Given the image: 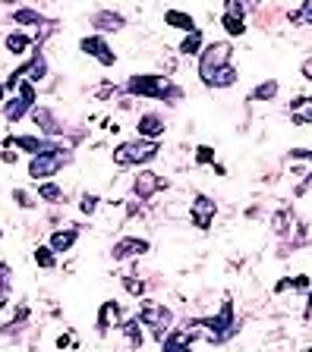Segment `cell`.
Returning <instances> with one entry per match:
<instances>
[{"label": "cell", "instance_id": "22", "mask_svg": "<svg viewBox=\"0 0 312 352\" xmlns=\"http://www.w3.org/2000/svg\"><path fill=\"white\" fill-rule=\"evenodd\" d=\"M293 208L290 205H284V208H278L275 214H271V230H275V236H290L293 233Z\"/></svg>", "mask_w": 312, "mask_h": 352}, {"label": "cell", "instance_id": "23", "mask_svg": "<svg viewBox=\"0 0 312 352\" xmlns=\"http://www.w3.org/2000/svg\"><path fill=\"white\" fill-rule=\"evenodd\" d=\"M278 91H281V82L278 79H262L259 85L249 91V101L253 104H265V101H275Z\"/></svg>", "mask_w": 312, "mask_h": 352}, {"label": "cell", "instance_id": "42", "mask_svg": "<svg viewBox=\"0 0 312 352\" xmlns=\"http://www.w3.org/2000/svg\"><path fill=\"white\" fill-rule=\"evenodd\" d=\"M300 73H303V79H306V82H312V57H306V60H303Z\"/></svg>", "mask_w": 312, "mask_h": 352}, {"label": "cell", "instance_id": "1", "mask_svg": "<svg viewBox=\"0 0 312 352\" xmlns=\"http://www.w3.org/2000/svg\"><path fill=\"white\" fill-rule=\"evenodd\" d=\"M123 91L133 98H149V101H161V104H177L183 101V88L161 73H136L127 79Z\"/></svg>", "mask_w": 312, "mask_h": 352}, {"label": "cell", "instance_id": "41", "mask_svg": "<svg viewBox=\"0 0 312 352\" xmlns=\"http://www.w3.org/2000/svg\"><path fill=\"white\" fill-rule=\"evenodd\" d=\"M287 289H293V277H284L275 283V293H287Z\"/></svg>", "mask_w": 312, "mask_h": 352}, {"label": "cell", "instance_id": "36", "mask_svg": "<svg viewBox=\"0 0 312 352\" xmlns=\"http://www.w3.org/2000/svg\"><path fill=\"white\" fill-rule=\"evenodd\" d=\"M98 205H101V198L92 195V192H82V201H79L82 214H95V211H98Z\"/></svg>", "mask_w": 312, "mask_h": 352}, {"label": "cell", "instance_id": "30", "mask_svg": "<svg viewBox=\"0 0 312 352\" xmlns=\"http://www.w3.org/2000/svg\"><path fill=\"white\" fill-rule=\"evenodd\" d=\"M120 283H123L127 296H133V299H142V296H145V280H142L139 274H127V277H120Z\"/></svg>", "mask_w": 312, "mask_h": 352}, {"label": "cell", "instance_id": "43", "mask_svg": "<svg viewBox=\"0 0 312 352\" xmlns=\"http://www.w3.org/2000/svg\"><path fill=\"white\" fill-rule=\"evenodd\" d=\"M312 315V289L306 293V308H303V318H309Z\"/></svg>", "mask_w": 312, "mask_h": 352}, {"label": "cell", "instance_id": "45", "mask_svg": "<svg viewBox=\"0 0 312 352\" xmlns=\"http://www.w3.org/2000/svg\"><path fill=\"white\" fill-rule=\"evenodd\" d=\"M7 101V85H3V82H0V104Z\"/></svg>", "mask_w": 312, "mask_h": 352}, {"label": "cell", "instance_id": "47", "mask_svg": "<svg viewBox=\"0 0 312 352\" xmlns=\"http://www.w3.org/2000/svg\"><path fill=\"white\" fill-rule=\"evenodd\" d=\"M0 239H3V227H0Z\"/></svg>", "mask_w": 312, "mask_h": 352}, {"label": "cell", "instance_id": "35", "mask_svg": "<svg viewBox=\"0 0 312 352\" xmlns=\"http://www.w3.org/2000/svg\"><path fill=\"white\" fill-rule=\"evenodd\" d=\"M287 19L293 22V25H312V0H303V7L293 10Z\"/></svg>", "mask_w": 312, "mask_h": 352}, {"label": "cell", "instance_id": "3", "mask_svg": "<svg viewBox=\"0 0 312 352\" xmlns=\"http://www.w3.org/2000/svg\"><path fill=\"white\" fill-rule=\"evenodd\" d=\"M227 66H233V47H231V41H208L205 51L199 54L196 76H199V82L205 88H211L215 76L221 73V69H227Z\"/></svg>", "mask_w": 312, "mask_h": 352}, {"label": "cell", "instance_id": "13", "mask_svg": "<svg viewBox=\"0 0 312 352\" xmlns=\"http://www.w3.org/2000/svg\"><path fill=\"white\" fill-rule=\"evenodd\" d=\"M152 252V242L142 239V236H123V239L114 242L111 258L114 261H129V258H139V255H149Z\"/></svg>", "mask_w": 312, "mask_h": 352}, {"label": "cell", "instance_id": "28", "mask_svg": "<svg viewBox=\"0 0 312 352\" xmlns=\"http://www.w3.org/2000/svg\"><path fill=\"white\" fill-rule=\"evenodd\" d=\"M38 201H48V205H67V192L60 189L54 179H48V183H38Z\"/></svg>", "mask_w": 312, "mask_h": 352}, {"label": "cell", "instance_id": "37", "mask_svg": "<svg viewBox=\"0 0 312 352\" xmlns=\"http://www.w3.org/2000/svg\"><path fill=\"white\" fill-rule=\"evenodd\" d=\"M13 201L19 208H25V211H32V208H35V198H32L25 189H13Z\"/></svg>", "mask_w": 312, "mask_h": 352}, {"label": "cell", "instance_id": "20", "mask_svg": "<svg viewBox=\"0 0 312 352\" xmlns=\"http://www.w3.org/2000/svg\"><path fill=\"white\" fill-rule=\"evenodd\" d=\"M290 120L293 126H309L312 123V98L309 95H300L290 101Z\"/></svg>", "mask_w": 312, "mask_h": 352}, {"label": "cell", "instance_id": "15", "mask_svg": "<svg viewBox=\"0 0 312 352\" xmlns=\"http://www.w3.org/2000/svg\"><path fill=\"white\" fill-rule=\"evenodd\" d=\"M136 132H139V139L158 142L164 132H167V120H164L158 110H145V113L136 120Z\"/></svg>", "mask_w": 312, "mask_h": 352}, {"label": "cell", "instance_id": "14", "mask_svg": "<svg viewBox=\"0 0 312 352\" xmlns=\"http://www.w3.org/2000/svg\"><path fill=\"white\" fill-rule=\"evenodd\" d=\"M123 321H127V318H123V308H120V302L107 299L101 308H98V318H95L98 337H107V330H111V327H120Z\"/></svg>", "mask_w": 312, "mask_h": 352}, {"label": "cell", "instance_id": "4", "mask_svg": "<svg viewBox=\"0 0 312 352\" xmlns=\"http://www.w3.org/2000/svg\"><path fill=\"white\" fill-rule=\"evenodd\" d=\"M158 154H161V145H158V142H152V139H127V142H120V145L114 148L111 161L117 164V167H149Z\"/></svg>", "mask_w": 312, "mask_h": 352}, {"label": "cell", "instance_id": "46", "mask_svg": "<svg viewBox=\"0 0 312 352\" xmlns=\"http://www.w3.org/2000/svg\"><path fill=\"white\" fill-rule=\"evenodd\" d=\"M3 3H10V7H13V3H16V0H3Z\"/></svg>", "mask_w": 312, "mask_h": 352}, {"label": "cell", "instance_id": "5", "mask_svg": "<svg viewBox=\"0 0 312 352\" xmlns=\"http://www.w3.org/2000/svg\"><path fill=\"white\" fill-rule=\"evenodd\" d=\"M139 321L145 324L152 337H155L158 343H161V340L174 330V321H177V318H174V311H171L167 305H164V302L139 299Z\"/></svg>", "mask_w": 312, "mask_h": 352}, {"label": "cell", "instance_id": "16", "mask_svg": "<svg viewBox=\"0 0 312 352\" xmlns=\"http://www.w3.org/2000/svg\"><path fill=\"white\" fill-rule=\"evenodd\" d=\"M32 120H35V126L41 129V135H48V139H60V135H63V126H60V120L54 117L51 107H41V104H35V110H32Z\"/></svg>", "mask_w": 312, "mask_h": 352}, {"label": "cell", "instance_id": "19", "mask_svg": "<svg viewBox=\"0 0 312 352\" xmlns=\"http://www.w3.org/2000/svg\"><path fill=\"white\" fill-rule=\"evenodd\" d=\"M13 22H16V25H38V29H51V25H57V22L48 19L45 13H38V10H29V7L13 10Z\"/></svg>", "mask_w": 312, "mask_h": 352}, {"label": "cell", "instance_id": "27", "mask_svg": "<svg viewBox=\"0 0 312 352\" xmlns=\"http://www.w3.org/2000/svg\"><path fill=\"white\" fill-rule=\"evenodd\" d=\"M183 57H199L202 51H205V35H202V29H196V32H189V35H183V41H180V47H177Z\"/></svg>", "mask_w": 312, "mask_h": 352}, {"label": "cell", "instance_id": "6", "mask_svg": "<svg viewBox=\"0 0 312 352\" xmlns=\"http://www.w3.org/2000/svg\"><path fill=\"white\" fill-rule=\"evenodd\" d=\"M67 164H73V151H70V148L54 151V154H38V157L29 161V176L35 183H48V179H54Z\"/></svg>", "mask_w": 312, "mask_h": 352}, {"label": "cell", "instance_id": "48", "mask_svg": "<svg viewBox=\"0 0 312 352\" xmlns=\"http://www.w3.org/2000/svg\"><path fill=\"white\" fill-rule=\"evenodd\" d=\"M306 352H312V346H309V349H306Z\"/></svg>", "mask_w": 312, "mask_h": 352}, {"label": "cell", "instance_id": "24", "mask_svg": "<svg viewBox=\"0 0 312 352\" xmlns=\"http://www.w3.org/2000/svg\"><path fill=\"white\" fill-rule=\"evenodd\" d=\"M142 327H145V324L139 321V315L127 318V321L120 324V333L129 340V346H133V349H142V346H145V333H142Z\"/></svg>", "mask_w": 312, "mask_h": 352}, {"label": "cell", "instance_id": "38", "mask_svg": "<svg viewBox=\"0 0 312 352\" xmlns=\"http://www.w3.org/2000/svg\"><path fill=\"white\" fill-rule=\"evenodd\" d=\"M293 289H297V293H309V289H312V277H309V274H297V277H293Z\"/></svg>", "mask_w": 312, "mask_h": 352}, {"label": "cell", "instance_id": "33", "mask_svg": "<svg viewBox=\"0 0 312 352\" xmlns=\"http://www.w3.org/2000/svg\"><path fill=\"white\" fill-rule=\"evenodd\" d=\"M193 161H196V167H211L215 170V164H218V157H215V148L211 145H196V154H193Z\"/></svg>", "mask_w": 312, "mask_h": 352}, {"label": "cell", "instance_id": "32", "mask_svg": "<svg viewBox=\"0 0 312 352\" xmlns=\"http://www.w3.org/2000/svg\"><path fill=\"white\" fill-rule=\"evenodd\" d=\"M262 7V0H224V10H231V13H256V10Z\"/></svg>", "mask_w": 312, "mask_h": 352}, {"label": "cell", "instance_id": "2", "mask_svg": "<svg viewBox=\"0 0 312 352\" xmlns=\"http://www.w3.org/2000/svg\"><path fill=\"white\" fill-rule=\"evenodd\" d=\"M189 324H196V327L202 330L208 337V343H227V340H233L240 333V321H237V311H233V302L231 296H224L221 299V308H218V315H208V318H189Z\"/></svg>", "mask_w": 312, "mask_h": 352}, {"label": "cell", "instance_id": "25", "mask_svg": "<svg viewBox=\"0 0 312 352\" xmlns=\"http://www.w3.org/2000/svg\"><path fill=\"white\" fill-rule=\"evenodd\" d=\"M221 29L227 32L231 38H243L249 25H246V16L243 13H231V10H224V13H221Z\"/></svg>", "mask_w": 312, "mask_h": 352}, {"label": "cell", "instance_id": "44", "mask_svg": "<svg viewBox=\"0 0 312 352\" xmlns=\"http://www.w3.org/2000/svg\"><path fill=\"white\" fill-rule=\"evenodd\" d=\"M0 157H3V164H16V154L10 151V148H7V151H3V154H0Z\"/></svg>", "mask_w": 312, "mask_h": 352}, {"label": "cell", "instance_id": "21", "mask_svg": "<svg viewBox=\"0 0 312 352\" xmlns=\"http://www.w3.org/2000/svg\"><path fill=\"white\" fill-rule=\"evenodd\" d=\"M164 25H171V29H180V32H196L199 25H196V19H193V13H186V10H167L164 13Z\"/></svg>", "mask_w": 312, "mask_h": 352}, {"label": "cell", "instance_id": "31", "mask_svg": "<svg viewBox=\"0 0 312 352\" xmlns=\"http://www.w3.org/2000/svg\"><path fill=\"white\" fill-rule=\"evenodd\" d=\"M35 264L38 267H45V271H51V267H57V252L51 249V245H38L35 249Z\"/></svg>", "mask_w": 312, "mask_h": 352}, {"label": "cell", "instance_id": "10", "mask_svg": "<svg viewBox=\"0 0 312 352\" xmlns=\"http://www.w3.org/2000/svg\"><path fill=\"white\" fill-rule=\"evenodd\" d=\"M129 189H133V195L145 205V201H152L161 189H167V179L158 176L155 170H149V167H139V173L133 176V186H129Z\"/></svg>", "mask_w": 312, "mask_h": 352}, {"label": "cell", "instance_id": "26", "mask_svg": "<svg viewBox=\"0 0 312 352\" xmlns=\"http://www.w3.org/2000/svg\"><path fill=\"white\" fill-rule=\"evenodd\" d=\"M3 47H7L13 57H23V54H32L35 44H32V38L25 35V32H10V35L3 38Z\"/></svg>", "mask_w": 312, "mask_h": 352}, {"label": "cell", "instance_id": "29", "mask_svg": "<svg viewBox=\"0 0 312 352\" xmlns=\"http://www.w3.org/2000/svg\"><path fill=\"white\" fill-rule=\"evenodd\" d=\"M10 289H13V271L10 264H0V308L10 305Z\"/></svg>", "mask_w": 312, "mask_h": 352}, {"label": "cell", "instance_id": "18", "mask_svg": "<svg viewBox=\"0 0 312 352\" xmlns=\"http://www.w3.org/2000/svg\"><path fill=\"white\" fill-rule=\"evenodd\" d=\"M76 239H79V227H67V230H54L51 239H48V245H51L57 255H63V252H73Z\"/></svg>", "mask_w": 312, "mask_h": 352}, {"label": "cell", "instance_id": "34", "mask_svg": "<svg viewBox=\"0 0 312 352\" xmlns=\"http://www.w3.org/2000/svg\"><path fill=\"white\" fill-rule=\"evenodd\" d=\"M240 73H237V66H227V69H221V73L215 76V82H211V88H231L237 85Z\"/></svg>", "mask_w": 312, "mask_h": 352}, {"label": "cell", "instance_id": "11", "mask_svg": "<svg viewBox=\"0 0 312 352\" xmlns=\"http://www.w3.org/2000/svg\"><path fill=\"white\" fill-rule=\"evenodd\" d=\"M202 330L196 327V324L186 321L183 327H174L167 337L161 340V352H193V343L196 337H199Z\"/></svg>", "mask_w": 312, "mask_h": 352}, {"label": "cell", "instance_id": "40", "mask_svg": "<svg viewBox=\"0 0 312 352\" xmlns=\"http://www.w3.org/2000/svg\"><path fill=\"white\" fill-rule=\"evenodd\" d=\"M67 346H76V333L67 330V333H60L57 337V349H67Z\"/></svg>", "mask_w": 312, "mask_h": 352}, {"label": "cell", "instance_id": "8", "mask_svg": "<svg viewBox=\"0 0 312 352\" xmlns=\"http://www.w3.org/2000/svg\"><path fill=\"white\" fill-rule=\"evenodd\" d=\"M0 148H19V151L32 154H54V151H63L67 145H60L57 139H48V135H7V139L0 142Z\"/></svg>", "mask_w": 312, "mask_h": 352}, {"label": "cell", "instance_id": "12", "mask_svg": "<svg viewBox=\"0 0 312 352\" xmlns=\"http://www.w3.org/2000/svg\"><path fill=\"white\" fill-rule=\"evenodd\" d=\"M79 51L85 54V57L98 60L101 66H114V63H117V51H114V47L104 41L101 35H85L79 41Z\"/></svg>", "mask_w": 312, "mask_h": 352}, {"label": "cell", "instance_id": "7", "mask_svg": "<svg viewBox=\"0 0 312 352\" xmlns=\"http://www.w3.org/2000/svg\"><path fill=\"white\" fill-rule=\"evenodd\" d=\"M35 104H38L35 85H32V82H19V88L13 91V98L3 101V120H7V123H19L25 113L35 110Z\"/></svg>", "mask_w": 312, "mask_h": 352}, {"label": "cell", "instance_id": "17", "mask_svg": "<svg viewBox=\"0 0 312 352\" xmlns=\"http://www.w3.org/2000/svg\"><path fill=\"white\" fill-rule=\"evenodd\" d=\"M92 29L95 32H120V29H127V16L117 13V10H98V13H92Z\"/></svg>", "mask_w": 312, "mask_h": 352}, {"label": "cell", "instance_id": "9", "mask_svg": "<svg viewBox=\"0 0 312 352\" xmlns=\"http://www.w3.org/2000/svg\"><path fill=\"white\" fill-rule=\"evenodd\" d=\"M189 217H193V227L196 230H211V223H215L218 217V201L211 195H205V192H196L193 201H189Z\"/></svg>", "mask_w": 312, "mask_h": 352}, {"label": "cell", "instance_id": "39", "mask_svg": "<svg viewBox=\"0 0 312 352\" xmlns=\"http://www.w3.org/2000/svg\"><path fill=\"white\" fill-rule=\"evenodd\" d=\"M287 157H290V161H309L312 164V151H309V148H290Z\"/></svg>", "mask_w": 312, "mask_h": 352}]
</instances>
